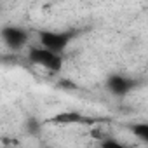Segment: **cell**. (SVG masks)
Here are the masks:
<instances>
[{
	"mask_svg": "<svg viewBox=\"0 0 148 148\" xmlns=\"http://www.w3.org/2000/svg\"><path fill=\"white\" fill-rule=\"evenodd\" d=\"M51 122L58 125H73V124H84L89 120L79 112H59L58 115L51 117Z\"/></svg>",
	"mask_w": 148,
	"mask_h": 148,
	"instance_id": "cell-5",
	"label": "cell"
},
{
	"mask_svg": "<svg viewBox=\"0 0 148 148\" xmlns=\"http://www.w3.org/2000/svg\"><path fill=\"white\" fill-rule=\"evenodd\" d=\"M0 38L11 51H19L28 44V32L19 26H4L0 30Z\"/></svg>",
	"mask_w": 148,
	"mask_h": 148,
	"instance_id": "cell-3",
	"label": "cell"
},
{
	"mask_svg": "<svg viewBox=\"0 0 148 148\" xmlns=\"http://www.w3.org/2000/svg\"><path fill=\"white\" fill-rule=\"evenodd\" d=\"M132 132L136 138H139L143 143L148 141V124H134L132 125Z\"/></svg>",
	"mask_w": 148,
	"mask_h": 148,
	"instance_id": "cell-6",
	"label": "cell"
},
{
	"mask_svg": "<svg viewBox=\"0 0 148 148\" xmlns=\"http://www.w3.org/2000/svg\"><path fill=\"white\" fill-rule=\"evenodd\" d=\"M101 148H129V146H125L124 143H119V141H115V139H103L101 141Z\"/></svg>",
	"mask_w": 148,
	"mask_h": 148,
	"instance_id": "cell-7",
	"label": "cell"
},
{
	"mask_svg": "<svg viewBox=\"0 0 148 148\" xmlns=\"http://www.w3.org/2000/svg\"><path fill=\"white\" fill-rule=\"evenodd\" d=\"M28 61L35 66H42L52 73H58L63 66V58L61 54H54L51 51H45L42 49L40 45L38 47H32L28 51Z\"/></svg>",
	"mask_w": 148,
	"mask_h": 148,
	"instance_id": "cell-1",
	"label": "cell"
},
{
	"mask_svg": "<svg viewBox=\"0 0 148 148\" xmlns=\"http://www.w3.org/2000/svg\"><path fill=\"white\" fill-rule=\"evenodd\" d=\"M71 40V33L64 32H52V30H42L38 32V44L42 49L51 51L54 54H61L66 45Z\"/></svg>",
	"mask_w": 148,
	"mask_h": 148,
	"instance_id": "cell-2",
	"label": "cell"
},
{
	"mask_svg": "<svg viewBox=\"0 0 148 148\" xmlns=\"http://www.w3.org/2000/svg\"><path fill=\"white\" fill-rule=\"evenodd\" d=\"M136 82L125 75H120V73H115V75H110L106 79V87L112 94L115 96H125L134 89Z\"/></svg>",
	"mask_w": 148,
	"mask_h": 148,
	"instance_id": "cell-4",
	"label": "cell"
}]
</instances>
